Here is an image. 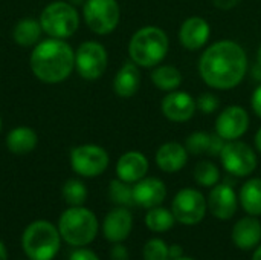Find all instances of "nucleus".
I'll return each mask as SVG.
<instances>
[{
	"label": "nucleus",
	"instance_id": "nucleus-1",
	"mask_svg": "<svg viewBox=\"0 0 261 260\" xmlns=\"http://www.w3.org/2000/svg\"><path fill=\"white\" fill-rule=\"evenodd\" d=\"M246 51L234 40H219L210 44L199 58V74L203 83L217 90L237 87L248 74Z\"/></svg>",
	"mask_w": 261,
	"mask_h": 260
},
{
	"label": "nucleus",
	"instance_id": "nucleus-2",
	"mask_svg": "<svg viewBox=\"0 0 261 260\" xmlns=\"http://www.w3.org/2000/svg\"><path fill=\"white\" fill-rule=\"evenodd\" d=\"M29 66L35 78L46 84H58L75 70V51L61 38L38 41L29 57Z\"/></svg>",
	"mask_w": 261,
	"mask_h": 260
},
{
	"label": "nucleus",
	"instance_id": "nucleus-3",
	"mask_svg": "<svg viewBox=\"0 0 261 260\" xmlns=\"http://www.w3.org/2000/svg\"><path fill=\"white\" fill-rule=\"evenodd\" d=\"M170 51V38L159 26L138 29L128 41V57L139 67L153 69L161 64Z\"/></svg>",
	"mask_w": 261,
	"mask_h": 260
},
{
	"label": "nucleus",
	"instance_id": "nucleus-4",
	"mask_svg": "<svg viewBox=\"0 0 261 260\" xmlns=\"http://www.w3.org/2000/svg\"><path fill=\"white\" fill-rule=\"evenodd\" d=\"M98 219L95 213L83 205L69 207L58 221L61 239L73 247H86L92 244L98 234Z\"/></svg>",
	"mask_w": 261,
	"mask_h": 260
},
{
	"label": "nucleus",
	"instance_id": "nucleus-5",
	"mask_svg": "<svg viewBox=\"0 0 261 260\" xmlns=\"http://www.w3.org/2000/svg\"><path fill=\"white\" fill-rule=\"evenodd\" d=\"M61 245L60 230L47 221H35L26 227L21 247L31 260H52Z\"/></svg>",
	"mask_w": 261,
	"mask_h": 260
},
{
	"label": "nucleus",
	"instance_id": "nucleus-6",
	"mask_svg": "<svg viewBox=\"0 0 261 260\" xmlns=\"http://www.w3.org/2000/svg\"><path fill=\"white\" fill-rule=\"evenodd\" d=\"M38 20L43 32L50 38L66 40L72 37L80 26V14L76 6L61 0H55L44 6Z\"/></svg>",
	"mask_w": 261,
	"mask_h": 260
},
{
	"label": "nucleus",
	"instance_id": "nucleus-7",
	"mask_svg": "<svg viewBox=\"0 0 261 260\" xmlns=\"http://www.w3.org/2000/svg\"><path fill=\"white\" fill-rule=\"evenodd\" d=\"M83 17L92 32L96 35H109L119 25L121 8L118 0H86L83 5Z\"/></svg>",
	"mask_w": 261,
	"mask_h": 260
},
{
	"label": "nucleus",
	"instance_id": "nucleus-8",
	"mask_svg": "<svg viewBox=\"0 0 261 260\" xmlns=\"http://www.w3.org/2000/svg\"><path fill=\"white\" fill-rule=\"evenodd\" d=\"M171 211L174 215L176 222L188 227L197 225L206 216L208 211L206 198L197 188L193 187L180 188L173 198Z\"/></svg>",
	"mask_w": 261,
	"mask_h": 260
},
{
	"label": "nucleus",
	"instance_id": "nucleus-9",
	"mask_svg": "<svg viewBox=\"0 0 261 260\" xmlns=\"http://www.w3.org/2000/svg\"><path fill=\"white\" fill-rule=\"evenodd\" d=\"M219 158L223 169L236 178H246L252 175L258 164L255 150L240 139L226 141Z\"/></svg>",
	"mask_w": 261,
	"mask_h": 260
},
{
	"label": "nucleus",
	"instance_id": "nucleus-10",
	"mask_svg": "<svg viewBox=\"0 0 261 260\" xmlns=\"http://www.w3.org/2000/svg\"><path fill=\"white\" fill-rule=\"evenodd\" d=\"M109 64V54L104 44L95 40L84 41L75 51V70L87 81H95L104 75Z\"/></svg>",
	"mask_w": 261,
	"mask_h": 260
},
{
	"label": "nucleus",
	"instance_id": "nucleus-11",
	"mask_svg": "<svg viewBox=\"0 0 261 260\" xmlns=\"http://www.w3.org/2000/svg\"><path fill=\"white\" fill-rule=\"evenodd\" d=\"M110 164L107 150L96 144H81L70 152V167L83 178H96L102 175Z\"/></svg>",
	"mask_w": 261,
	"mask_h": 260
},
{
	"label": "nucleus",
	"instance_id": "nucleus-12",
	"mask_svg": "<svg viewBox=\"0 0 261 260\" xmlns=\"http://www.w3.org/2000/svg\"><path fill=\"white\" fill-rule=\"evenodd\" d=\"M251 118L245 107L228 106L216 118V133L225 141H237L249 130Z\"/></svg>",
	"mask_w": 261,
	"mask_h": 260
},
{
	"label": "nucleus",
	"instance_id": "nucleus-13",
	"mask_svg": "<svg viewBox=\"0 0 261 260\" xmlns=\"http://www.w3.org/2000/svg\"><path fill=\"white\" fill-rule=\"evenodd\" d=\"M208 211L219 221H229L236 216L239 208V196L232 185L219 182L214 185L206 199Z\"/></svg>",
	"mask_w": 261,
	"mask_h": 260
},
{
	"label": "nucleus",
	"instance_id": "nucleus-14",
	"mask_svg": "<svg viewBox=\"0 0 261 260\" xmlns=\"http://www.w3.org/2000/svg\"><path fill=\"white\" fill-rule=\"evenodd\" d=\"M161 112L171 123H187L197 112L196 98L179 89L168 92L161 103Z\"/></svg>",
	"mask_w": 261,
	"mask_h": 260
},
{
	"label": "nucleus",
	"instance_id": "nucleus-15",
	"mask_svg": "<svg viewBox=\"0 0 261 260\" xmlns=\"http://www.w3.org/2000/svg\"><path fill=\"white\" fill-rule=\"evenodd\" d=\"M211 37L210 23L199 15L188 17L179 28V41L187 51H199L206 46Z\"/></svg>",
	"mask_w": 261,
	"mask_h": 260
},
{
	"label": "nucleus",
	"instance_id": "nucleus-16",
	"mask_svg": "<svg viewBox=\"0 0 261 260\" xmlns=\"http://www.w3.org/2000/svg\"><path fill=\"white\" fill-rule=\"evenodd\" d=\"M133 230V216L127 207H116L110 210L102 222L104 238L112 244L124 242Z\"/></svg>",
	"mask_w": 261,
	"mask_h": 260
},
{
	"label": "nucleus",
	"instance_id": "nucleus-17",
	"mask_svg": "<svg viewBox=\"0 0 261 260\" xmlns=\"http://www.w3.org/2000/svg\"><path fill=\"white\" fill-rule=\"evenodd\" d=\"M133 198L135 205L150 210L153 207L162 205L167 198V185L159 178L145 176L133 184Z\"/></svg>",
	"mask_w": 261,
	"mask_h": 260
},
{
	"label": "nucleus",
	"instance_id": "nucleus-18",
	"mask_svg": "<svg viewBox=\"0 0 261 260\" xmlns=\"http://www.w3.org/2000/svg\"><path fill=\"white\" fill-rule=\"evenodd\" d=\"M150 169L148 159L144 153L130 150L119 156L116 162V176L128 184H136L147 176Z\"/></svg>",
	"mask_w": 261,
	"mask_h": 260
},
{
	"label": "nucleus",
	"instance_id": "nucleus-19",
	"mask_svg": "<svg viewBox=\"0 0 261 260\" xmlns=\"http://www.w3.org/2000/svg\"><path fill=\"white\" fill-rule=\"evenodd\" d=\"M232 244L243 251H251L261 244V222L257 216H245L239 219L231 231Z\"/></svg>",
	"mask_w": 261,
	"mask_h": 260
},
{
	"label": "nucleus",
	"instance_id": "nucleus-20",
	"mask_svg": "<svg viewBox=\"0 0 261 260\" xmlns=\"http://www.w3.org/2000/svg\"><path fill=\"white\" fill-rule=\"evenodd\" d=\"M156 166L165 173H177L188 162V150L184 144L168 141L159 146L154 155Z\"/></svg>",
	"mask_w": 261,
	"mask_h": 260
},
{
	"label": "nucleus",
	"instance_id": "nucleus-21",
	"mask_svg": "<svg viewBox=\"0 0 261 260\" xmlns=\"http://www.w3.org/2000/svg\"><path fill=\"white\" fill-rule=\"evenodd\" d=\"M141 87V70L132 60L125 61L113 78V92L119 98H130L136 95Z\"/></svg>",
	"mask_w": 261,
	"mask_h": 260
},
{
	"label": "nucleus",
	"instance_id": "nucleus-22",
	"mask_svg": "<svg viewBox=\"0 0 261 260\" xmlns=\"http://www.w3.org/2000/svg\"><path fill=\"white\" fill-rule=\"evenodd\" d=\"M225 139H222L217 133H210V132H203V130H197L193 132L187 141H185V147L188 150V153L191 155H208V156H219L223 146H225Z\"/></svg>",
	"mask_w": 261,
	"mask_h": 260
},
{
	"label": "nucleus",
	"instance_id": "nucleus-23",
	"mask_svg": "<svg viewBox=\"0 0 261 260\" xmlns=\"http://www.w3.org/2000/svg\"><path fill=\"white\" fill-rule=\"evenodd\" d=\"M38 144L37 132L28 126L14 127L6 136V147L11 153L26 155L31 153Z\"/></svg>",
	"mask_w": 261,
	"mask_h": 260
},
{
	"label": "nucleus",
	"instance_id": "nucleus-24",
	"mask_svg": "<svg viewBox=\"0 0 261 260\" xmlns=\"http://www.w3.org/2000/svg\"><path fill=\"white\" fill-rule=\"evenodd\" d=\"M239 204L249 216H261V178H251L242 185Z\"/></svg>",
	"mask_w": 261,
	"mask_h": 260
},
{
	"label": "nucleus",
	"instance_id": "nucleus-25",
	"mask_svg": "<svg viewBox=\"0 0 261 260\" xmlns=\"http://www.w3.org/2000/svg\"><path fill=\"white\" fill-rule=\"evenodd\" d=\"M43 29L40 25V20L35 18H21L15 23L12 29V38L18 46L23 48H32L35 46L41 38Z\"/></svg>",
	"mask_w": 261,
	"mask_h": 260
},
{
	"label": "nucleus",
	"instance_id": "nucleus-26",
	"mask_svg": "<svg viewBox=\"0 0 261 260\" xmlns=\"http://www.w3.org/2000/svg\"><path fill=\"white\" fill-rule=\"evenodd\" d=\"M150 77L154 87L167 93L177 90L182 84V72L173 64H158L153 67Z\"/></svg>",
	"mask_w": 261,
	"mask_h": 260
},
{
	"label": "nucleus",
	"instance_id": "nucleus-27",
	"mask_svg": "<svg viewBox=\"0 0 261 260\" xmlns=\"http://www.w3.org/2000/svg\"><path fill=\"white\" fill-rule=\"evenodd\" d=\"M176 224L174 215L171 208H165L162 205L153 207L145 215V225L153 233H167L170 231Z\"/></svg>",
	"mask_w": 261,
	"mask_h": 260
},
{
	"label": "nucleus",
	"instance_id": "nucleus-28",
	"mask_svg": "<svg viewBox=\"0 0 261 260\" xmlns=\"http://www.w3.org/2000/svg\"><path fill=\"white\" fill-rule=\"evenodd\" d=\"M194 181L197 185L205 188H213L220 182V170L213 161H200L196 164L193 172Z\"/></svg>",
	"mask_w": 261,
	"mask_h": 260
},
{
	"label": "nucleus",
	"instance_id": "nucleus-29",
	"mask_svg": "<svg viewBox=\"0 0 261 260\" xmlns=\"http://www.w3.org/2000/svg\"><path fill=\"white\" fill-rule=\"evenodd\" d=\"M109 198L113 204L118 207H132L135 205V198H133V187L128 182L118 179H113L109 185Z\"/></svg>",
	"mask_w": 261,
	"mask_h": 260
},
{
	"label": "nucleus",
	"instance_id": "nucleus-30",
	"mask_svg": "<svg viewBox=\"0 0 261 260\" xmlns=\"http://www.w3.org/2000/svg\"><path fill=\"white\" fill-rule=\"evenodd\" d=\"M61 193L69 207H80L87 201V187L80 179H67Z\"/></svg>",
	"mask_w": 261,
	"mask_h": 260
},
{
	"label": "nucleus",
	"instance_id": "nucleus-31",
	"mask_svg": "<svg viewBox=\"0 0 261 260\" xmlns=\"http://www.w3.org/2000/svg\"><path fill=\"white\" fill-rule=\"evenodd\" d=\"M144 260H170V245L159 238L150 239L142 250Z\"/></svg>",
	"mask_w": 261,
	"mask_h": 260
},
{
	"label": "nucleus",
	"instance_id": "nucleus-32",
	"mask_svg": "<svg viewBox=\"0 0 261 260\" xmlns=\"http://www.w3.org/2000/svg\"><path fill=\"white\" fill-rule=\"evenodd\" d=\"M196 104H197V110H200L203 115H213V113H216L220 109L219 97L211 93V92L200 93L196 98Z\"/></svg>",
	"mask_w": 261,
	"mask_h": 260
},
{
	"label": "nucleus",
	"instance_id": "nucleus-33",
	"mask_svg": "<svg viewBox=\"0 0 261 260\" xmlns=\"http://www.w3.org/2000/svg\"><path fill=\"white\" fill-rule=\"evenodd\" d=\"M69 260H99V257L92 251V250H87V248H83L80 247L78 250H75Z\"/></svg>",
	"mask_w": 261,
	"mask_h": 260
},
{
	"label": "nucleus",
	"instance_id": "nucleus-34",
	"mask_svg": "<svg viewBox=\"0 0 261 260\" xmlns=\"http://www.w3.org/2000/svg\"><path fill=\"white\" fill-rule=\"evenodd\" d=\"M110 259L112 260H128V250L122 245V242L115 244L110 250Z\"/></svg>",
	"mask_w": 261,
	"mask_h": 260
},
{
	"label": "nucleus",
	"instance_id": "nucleus-35",
	"mask_svg": "<svg viewBox=\"0 0 261 260\" xmlns=\"http://www.w3.org/2000/svg\"><path fill=\"white\" fill-rule=\"evenodd\" d=\"M251 107L252 110L255 112V115L261 118V84H258L255 87V90L252 92V97H251Z\"/></svg>",
	"mask_w": 261,
	"mask_h": 260
},
{
	"label": "nucleus",
	"instance_id": "nucleus-36",
	"mask_svg": "<svg viewBox=\"0 0 261 260\" xmlns=\"http://www.w3.org/2000/svg\"><path fill=\"white\" fill-rule=\"evenodd\" d=\"M213 5L217 8V9H222V11H229L232 8H236L242 0H211Z\"/></svg>",
	"mask_w": 261,
	"mask_h": 260
},
{
	"label": "nucleus",
	"instance_id": "nucleus-37",
	"mask_svg": "<svg viewBox=\"0 0 261 260\" xmlns=\"http://www.w3.org/2000/svg\"><path fill=\"white\" fill-rule=\"evenodd\" d=\"M184 256V248L182 245H170V260L177 259V257H182Z\"/></svg>",
	"mask_w": 261,
	"mask_h": 260
},
{
	"label": "nucleus",
	"instance_id": "nucleus-38",
	"mask_svg": "<svg viewBox=\"0 0 261 260\" xmlns=\"http://www.w3.org/2000/svg\"><path fill=\"white\" fill-rule=\"evenodd\" d=\"M254 143H255V149H257V150L261 153V127L257 130V133H255Z\"/></svg>",
	"mask_w": 261,
	"mask_h": 260
},
{
	"label": "nucleus",
	"instance_id": "nucleus-39",
	"mask_svg": "<svg viewBox=\"0 0 261 260\" xmlns=\"http://www.w3.org/2000/svg\"><path fill=\"white\" fill-rule=\"evenodd\" d=\"M0 260H8V251L3 242H0Z\"/></svg>",
	"mask_w": 261,
	"mask_h": 260
},
{
	"label": "nucleus",
	"instance_id": "nucleus-40",
	"mask_svg": "<svg viewBox=\"0 0 261 260\" xmlns=\"http://www.w3.org/2000/svg\"><path fill=\"white\" fill-rule=\"evenodd\" d=\"M252 260H261V244L255 248V251L252 254Z\"/></svg>",
	"mask_w": 261,
	"mask_h": 260
},
{
	"label": "nucleus",
	"instance_id": "nucleus-41",
	"mask_svg": "<svg viewBox=\"0 0 261 260\" xmlns=\"http://www.w3.org/2000/svg\"><path fill=\"white\" fill-rule=\"evenodd\" d=\"M257 64L261 67V43L260 46H258V49H257Z\"/></svg>",
	"mask_w": 261,
	"mask_h": 260
},
{
	"label": "nucleus",
	"instance_id": "nucleus-42",
	"mask_svg": "<svg viewBox=\"0 0 261 260\" xmlns=\"http://www.w3.org/2000/svg\"><path fill=\"white\" fill-rule=\"evenodd\" d=\"M69 3H72L73 6H78V5H84L86 0H67Z\"/></svg>",
	"mask_w": 261,
	"mask_h": 260
},
{
	"label": "nucleus",
	"instance_id": "nucleus-43",
	"mask_svg": "<svg viewBox=\"0 0 261 260\" xmlns=\"http://www.w3.org/2000/svg\"><path fill=\"white\" fill-rule=\"evenodd\" d=\"M171 260H196L193 257H188V256H182V257H177V259H171Z\"/></svg>",
	"mask_w": 261,
	"mask_h": 260
},
{
	"label": "nucleus",
	"instance_id": "nucleus-44",
	"mask_svg": "<svg viewBox=\"0 0 261 260\" xmlns=\"http://www.w3.org/2000/svg\"><path fill=\"white\" fill-rule=\"evenodd\" d=\"M0 132H2V118H0Z\"/></svg>",
	"mask_w": 261,
	"mask_h": 260
}]
</instances>
